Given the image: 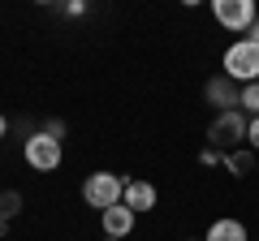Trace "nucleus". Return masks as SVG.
Masks as SVG:
<instances>
[{
	"label": "nucleus",
	"instance_id": "obj_14",
	"mask_svg": "<svg viewBox=\"0 0 259 241\" xmlns=\"http://www.w3.org/2000/svg\"><path fill=\"white\" fill-rule=\"evenodd\" d=\"M199 164H207V168H212V164H225V155H221V151H212V147H207L203 155H199Z\"/></svg>",
	"mask_w": 259,
	"mask_h": 241
},
{
	"label": "nucleus",
	"instance_id": "obj_6",
	"mask_svg": "<svg viewBox=\"0 0 259 241\" xmlns=\"http://www.w3.org/2000/svg\"><path fill=\"white\" fill-rule=\"evenodd\" d=\"M207 103H212V108L216 112H233V108H238V99H242V86L238 82H229V78H212V82H207Z\"/></svg>",
	"mask_w": 259,
	"mask_h": 241
},
{
	"label": "nucleus",
	"instance_id": "obj_10",
	"mask_svg": "<svg viewBox=\"0 0 259 241\" xmlns=\"http://www.w3.org/2000/svg\"><path fill=\"white\" fill-rule=\"evenodd\" d=\"M225 168H229L233 176H246V172H255V151H250V147L229 151V155H225Z\"/></svg>",
	"mask_w": 259,
	"mask_h": 241
},
{
	"label": "nucleus",
	"instance_id": "obj_16",
	"mask_svg": "<svg viewBox=\"0 0 259 241\" xmlns=\"http://www.w3.org/2000/svg\"><path fill=\"white\" fill-rule=\"evenodd\" d=\"M65 13H69V18H82L87 5H82V0H74V5H65Z\"/></svg>",
	"mask_w": 259,
	"mask_h": 241
},
{
	"label": "nucleus",
	"instance_id": "obj_3",
	"mask_svg": "<svg viewBox=\"0 0 259 241\" xmlns=\"http://www.w3.org/2000/svg\"><path fill=\"white\" fill-rule=\"evenodd\" d=\"M121 198H125V176H117V172H91L82 181V203L87 207H95V211H108V207H117Z\"/></svg>",
	"mask_w": 259,
	"mask_h": 241
},
{
	"label": "nucleus",
	"instance_id": "obj_15",
	"mask_svg": "<svg viewBox=\"0 0 259 241\" xmlns=\"http://www.w3.org/2000/svg\"><path fill=\"white\" fill-rule=\"evenodd\" d=\"M44 134H52V138L61 142V138H65V125H61V120H48V125H44Z\"/></svg>",
	"mask_w": 259,
	"mask_h": 241
},
{
	"label": "nucleus",
	"instance_id": "obj_18",
	"mask_svg": "<svg viewBox=\"0 0 259 241\" xmlns=\"http://www.w3.org/2000/svg\"><path fill=\"white\" fill-rule=\"evenodd\" d=\"M5 134H9V120H5V116H0V138H5Z\"/></svg>",
	"mask_w": 259,
	"mask_h": 241
},
{
	"label": "nucleus",
	"instance_id": "obj_7",
	"mask_svg": "<svg viewBox=\"0 0 259 241\" xmlns=\"http://www.w3.org/2000/svg\"><path fill=\"white\" fill-rule=\"evenodd\" d=\"M121 203H125L134 215H143V211H151V207L160 203V194H156V186H151V181L130 176V181H125V198H121Z\"/></svg>",
	"mask_w": 259,
	"mask_h": 241
},
{
	"label": "nucleus",
	"instance_id": "obj_12",
	"mask_svg": "<svg viewBox=\"0 0 259 241\" xmlns=\"http://www.w3.org/2000/svg\"><path fill=\"white\" fill-rule=\"evenodd\" d=\"M18 211H22V194H18V190H9V194H0V220H13Z\"/></svg>",
	"mask_w": 259,
	"mask_h": 241
},
{
	"label": "nucleus",
	"instance_id": "obj_20",
	"mask_svg": "<svg viewBox=\"0 0 259 241\" xmlns=\"http://www.w3.org/2000/svg\"><path fill=\"white\" fill-rule=\"evenodd\" d=\"M190 241H203V237H190Z\"/></svg>",
	"mask_w": 259,
	"mask_h": 241
},
{
	"label": "nucleus",
	"instance_id": "obj_17",
	"mask_svg": "<svg viewBox=\"0 0 259 241\" xmlns=\"http://www.w3.org/2000/svg\"><path fill=\"white\" fill-rule=\"evenodd\" d=\"M246 39H250V43L259 47V22H255V26H250V30H246Z\"/></svg>",
	"mask_w": 259,
	"mask_h": 241
},
{
	"label": "nucleus",
	"instance_id": "obj_19",
	"mask_svg": "<svg viewBox=\"0 0 259 241\" xmlns=\"http://www.w3.org/2000/svg\"><path fill=\"white\" fill-rule=\"evenodd\" d=\"M104 241H117V237H104Z\"/></svg>",
	"mask_w": 259,
	"mask_h": 241
},
{
	"label": "nucleus",
	"instance_id": "obj_11",
	"mask_svg": "<svg viewBox=\"0 0 259 241\" xmlns=\"http://www.w3.org/2000/svg\"><path fill=\"white\" fill-rule=\"evenodd\" d=\"M238 108L246 112V116H259V82H246V86H242V99H238Z\"/></svg>",
	"mask_w": 259,
	"mask_h": 241
},
{
	"label": "nucleus",
	"instance_id": "obj_5",
	"mask_svg": "<svg viewBox=\"0 0 259 241\" xmlns=\"http://www.w3.org/2000/svg\"><path fill=\"white\" fill-rule=\"evenodd\" d=\"M22 155H26V164L35 168V172H56L61 168V159H65V147L52 138V134H30L26 138V147H22Z\"/></svg>",
	"mask_w": 259,
	"mask_h": 241
},
{
	"label": "nucleus",
	"instance_id": "obj_4",
	"mask_svg": "<svg viewBox=\"0 0 259 241\" xmlns=\"http://www.w3.org/2000/svg\"><path fill=\"white\" fill-rule=\"evenodd\" d=\"M212 18L229 35H246L259 22V9H255V0H212Z\"/></svg>",
	"mask_w": 259,
	"mask_h": 241
},
{
	"label": "nucleus",
	"instance_id": "obj_1",
	"mask_svg": "<svg viewBox=\"0 0 259 241\" xmlns=\"http://www.w3.org/2000/svg\"><path fill=\"white\" fill-rule=\"evenodd\" d=\"M246 125H250V116H246L242 108H233V112H216L212 125H207V142H212V151L229 155V151L246 147Z\"/></svg>",
	"mask_w": 259,
	"mask_h": 241
},
{
	"label": "nucleus",
	"instance_id": "obj_8",
	"mask_svg": "<svg viewBox=\"0 0 259 241\" xmlns=\"http://www.w3.org/2000/svg\"><path fill=\"white\" fill-rule=\"evenodd\" d=\"M134 220H139V215L130 211L125 203H117V207H108V211L100 215V224H104V237H117V241H125L130 232H134Z\"/></svg>",
	"mask_w": 259,
	"mask_h": 241
},
{
	"label": "nucleus",
	"instance_id": "obj_2",
	"mask_svg": "<svg viewBox=\"0 0 259 241\" xmlns=\"http://www.w3.org/2000/svg\"><path fill=\"white\" fill-rule=\"evenodd\" d=\"M221 65H225V78H229V82H238V86L259 82V47L250 43V39H238V43L225 47Z\"/></svg>",
	"mask_w": 259,
	"mask_h": 241
},
{
	"label": "nucleus",
	"instance_id": "obj_9",
	"mask_svg": "<svg viewBox=\"0 0 259 241\" xmlns=\"http://www.w3.org/2000/svg\"><path fill=\"white\" fill-rule=\"evenodd\" d=\"M203 241H250V237H246V224H242V220H229V215H225V220L207 224Z\"/></svg>",
	"mask_w": 259,
	"mask_h": 241
},
{
	"label": "nucleus",
	"instance_id": "obj_13",
	"mask_svg": "<svg viewBox=\"0 0 259 241\" xmlns=\"http://www.w3.org/2000/svg\"><path fill=\"white\" fill-rule=\"evenodd\" d=\"M246 147L259 155V116H250V125H246Z\"/></svg>",
	"mask_w": 259,
	"mask_h": 241
}]
</instances>
